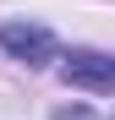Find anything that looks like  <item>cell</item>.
<instances>
[{
  "mask_svg": "<svg viewBox=\"0 0 115 120\" xmlns=\"http://www.w3.org/2000/svg\"><path fill=\"white\" fill-rule=\"evenodd\" d=\"M60 76H66L71 87L110 93V87H115V60H110L104 49H71V55H66V66H60Z\"/></svg>",
  "mask_w": 115,
  "mask_h": 120,
  "instance_id": "6da1fadb",
  "label": "cell"
},
{
  "mask_svg": "<svg viewBox=\"0 0 115 120\" xmlns=\"http://www.w3.org/2000/svg\"><path fill=\"white\" fill-rule=\"evenodd\" d=\"M0 49H6V55H16L22 66H49V60H55V38H49V27L6 22V27H0Z\"/></svg>",
  "mask_w": 115,
  "mask_h": 120,
  "instance_id": "7a4b0ae2",
  "label": "cell"
},
{
  "mask_svg": "<svg viewBox=\"0 0 115 120\" xmlns=\"http://www.w3.org/2000/svg\"><path fill=\"white\" fill-rule=\"evenodd\" d=\"M55 120H93V115H88V109H60Z\"/></svg>",
  "mask_w": 115,
  "mask_h": 120,
  "instance_id": "3957f363",
  "label": "cell"
}]
</instances>
